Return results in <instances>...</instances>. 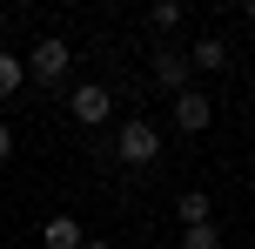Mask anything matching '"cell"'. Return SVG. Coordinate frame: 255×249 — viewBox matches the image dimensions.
Listing matches in <instances>:
<instances>
[{"instance_id": "6da1fadb", "label": "cell", "mask_w": 255, "mask_h": 249, "mask_svg": "<svg viewBox=\"0 0 255 249\" xmlns=\"http://www.w3.org/2000/svg\"><path fill=\"white\" fill-rule=\"evenodd\" d=\"M115 155L128 162V169H154V162H161V128H154L148 115H128L115 128Z\"/></svg>"}, {"instance_id": "7a4b0ae2", "label": "cell", "mask_w": 255, "mask_h": 249, "mask_svg": "<svg viewBox=\"0 0 255 249\" xmlns=\"http://www.w3.org/2000/svg\"><path fill=\"white\" fill-rule=\"evenodd\" d=\"M67 67H74V47H67V40H61V34H47V40H40V47H34V54H27V74H34V81H40V88H54V81H61V74H67Z\"/></svg>"}, {"instance_id": "3957f363", "label": "cell", "mask_w": 255, "mask_h": 249, "mask_svg": "<svg viewBox=\"0 0 255 249\" xmlns=\"http://www.w3.org/2000/svg\"><path fill=\"white\" fill-rule=\"evenodd\" d=\"M67 115H74V121H81V128H101V121H108V115H115V94H108V88H101V81H81V88H74V94H67Z\"/></svg>"}, {"instance_id": "277c9868", "label": "cell", "mask_w": 255, "mask_h": 249, "mask_svg": "<svg viewBox=\"0 0 255 249\" xmlns=\"http://www.w3.org/2000/svg\"><path fill=\"white\" fill-rule=\"evenodd\" d=\"M188 74H195L188 47H161V54H154V81H161L168 94H188Z\"/></svg>"}, {"instance_id": "5b68a950", "label": "cell", "mask_w": 255, "mask_h": 249, "mask_svg": "<svg viewBox=\"0 0 255 249\" xmlns=\"http://www.w3.org/2000/svg\"><path fill=\"white\" fill-rule=\"evenodd\" d=\"M208 121H215V101H208L202 88H188V94H175V128H181V135H202Z\"/></svg>"}, {"instance_id": "8992f818", "label": "cell", "mask_w": 255, "mask_h": 249, "mask_svg": "<svg viewBox=\"0 0 255 249\" xmlns=\"http://www.w3.org/2000/svg\"><path fill=\"white\" fill-rule=\"evenodd\" d=\"M40 243H47V249H81L88 236H81L74 216H47V223H40Z\"/></svg>"}, {"instance_id": "52a82bcc", "label": "cell", "mask_w": 255, "mask_h": 249, "mask_svg": "<svg viewBox=\"0 0 255 249\" xmlns=\"http://www.w3.org/2000/svg\"><path fill=\"white\" fill-rule=\"evenodd\" d=\"M188 61H195V74H215V67H229V47L208 34V40H195V47H188Z\"/></svg>"}, {"instance_id": "ba28073f", "label": "cell", "mask_w": 255, "mask_h": 249, "mask_svg": "<svg viewBox=\"0 0 255 249\" xmlns=\"http://www.w3.org/2000/svg\"><path fill=\"white\" fill-rule=\"evenodd\" d=\"M175 216H181V229H195V223H215V209H208V196H202V189H188V196L175 202Z\"/></svg>"}, {"instance_id": "9c48e42d", "label": "cell", "mask_w": 255, "mask_h": 249, "mask_svg": "<svg viewBox=\"0 0 255 249\" xmlns=\"http://www.w3.org/2000/svg\"><path fill=\"white\" fill-rule=\"evenodd\" d=\"M20 81H27V61H20V54H0V101L20 94Z\"/></svg>"}, {"instance_id": "30bf717a", "label": "cell", "mask_w": 255, "mask_h": 249, "mask_svg": "<svg viewBox=\"0 0 255 249\" xmlns=\"http://www.w3.org/2000/svg\"><path fill=\"white\" fill-rule=\"evenodd\" d=\"M181 249H222V229H215V223H195V229H181Z\"/></svg>"}, {"instance_id": "8fae6325", "label": "cell", "mask_w": 255, "mask_h": 249, "mask_svg": "<svg viewBox=\"0 0 255 249\" xmlns=\"http://www.w3.org/2000/svg\"><path fill=\"white\" fill-rule=\"evenodd\" d=\"M175 20H181V7H175V0H154V7H148V27H154V34H168Z\"/></svg>"}, {"instance_id": "7c38bea8", "label": "cell", "mask_w": 255, "mask_h": 249, "mask_svg": "<svg viewBox=\"0 0 255 249\" xmlns=\"http://www.w3.org/2000/svg\"><path fill=\"white\" fill-rule=\"evenodd\" d=\"M7 155H13V128L0 121V162H7Z\"/></svg>"}, {"instance_id": "4fadbf2b", "label": "cell", "mask_w": 255, "mask_h": 249, "mask_svg": "<svg viewBox=\"0 0 255 249\" xmlns=\"http://www.w3.org/2000/svg\"><path fill=\"white\" fill-rule=\"evenodd\" d=\"M81 249H115V243H108V236H88V243H81Z\"/></svg>"}, {"instance_id": "5bb4252c", "label": "cell", "mask_w": 255, "mask_h": 249, "mask_svg": "<svg viewBox=\"0 0 255 249\" xmlns=\"http://www.w3.org/2000/svg\"><path fill=\"white\" fill-rule=\"evenodd\" d=\"M242 20H249V27H255V0H249V7H242Z\"/></svg>"}, {"instance_id": "9a60e30c", "label": "cell", "mask_w": 255, "mask_h": 249, "mask_svg": "<svg viewBox=\"0 0 255 249\" xmlns=\"http://www.w3.org/2000/svg\"><path fill=\"white\" fill-rule=\"evenodd\" d=\"M0 34H7V7H0Z\"/></svg>"}]
</instances>
